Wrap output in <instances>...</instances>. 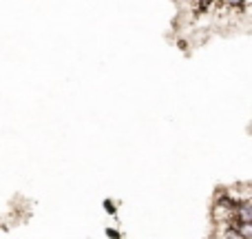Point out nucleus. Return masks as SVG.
Returning <instances> with one entry per match:
<instances>
[{
    "instance_id": "obj_1",
    "label": "nucleus",
    "mask_w": 252,
    "mask_h": 239,
    "mask_svg": "<svg viewBox=\"0 0 252 239\" xmlns=\"http://www.w3.org/2000/svg\"><path fill=\"white\" fill-rule=\"evenodd\" d=\"M235 222H237V224L252 222V204H250V202L235 206Z\"/></svg>"
},
{
    "instance_id": "obj_2",
    "label": "nucleus",
    "mask_w": 252,
    "mask_h": 239,
    "mask_svg": "<svg viewBox=\"0 0 252 239\" xmlns=\"http://www.w3.org/2000/svg\"><path fill=\"white\" fill-rule=\"evenodd\" d=\"M232 228H235V231L239 233L244 239H252V222H244V224H237L235 222V226H232Z\"/></svg>"
},
{
    "instance_id": "obj_3",
    "label": "nucleus",
    "mask_w": 252,
    "mask_h": 239,
    "mask_svg": "<svg viewBox=\"0 0 252 239\" xmlns=\"http://www.w3.org/2000/svg\"><path fill=\"white\" fill-rule=\"evenodd\" d=\"M221 4H226V7H230V9H239V4H241V0H219Z\"/></svg>"
},
{
    "instance_id": "obj_4",
    "label": "nucleus",
    "mask_w": 252,
    "mask_h": 239,
    "mask_svg": "<svg viewBox=\"0 0 252 239\" xmlns=\"http://www.w3.org/2000/svg\"><path fill=\"white\" fill-rule=\"evenodd\" d=\"M210 2H213V0H195V9H199L201 11V9H206Z\"/></svg>"
},
{
    "instance_id": "obj_5",
    "label": "nucleus",
    "mask_w": 252,
    "mask_h": 239,
    "mask_svg": "<svg viewBox=\"0 0 252 239\" xmlns=\"http://www.w3.org/2000/svg\"><path fill=\"white\" fill-rule=\"evenodd\" d=\"M250 7H252V0H241V4H239V9L244 13H248L250 11Z\"/></svg>"
}]
</instances>
